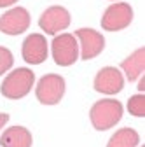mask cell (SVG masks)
<instances>
[{
    "mask_svg": "<svg viewBox=\"0 0 145 147\" xmlns=\"http://www.w3.org/2000/svg\"><path fill=\"white\" fill-rule=\"evenodd\" d=\"M122 103L114 98H101L98 100L91 110H89V119L95 130L98 131H107L114 124H117L122 119Z\"/></svg>",
    "mask_w": 145,
    "mask_h": 147,
    "instance_id": "cell-1",
    "label": "cell"
},
{
    "mask_svg": "<svg viewBox=\"0 0 145 147\" xmlns=\"http://www.w3.org/2000/svg\"><path fill=\"white\" fill-rule=\"evenodd\" d=\"M138 142H140V135L136 130L121 128L110 137L107 147H138Z\"/></svg>",
    "mask_w": 145,
    "mask_h": 147,
    "instance_id": "cell-13",
    "label": "cell"
},
{
    "mask_svg": "<svg viewBox=\"0 0 145 147\" xmlns=\"http://www.w3.org/2000/svg\"><path fill=\"white\" fill-rule=\"evenodd\" d=\"M70 21H72L70 12L65 7H61V5H51L39 18V26L47 35H56L58 32L68 28Z\"/></svg>",
    "mask_w": 145,
    "mask_h": 147,
    "instance_id": "cell-6",
    "label": "cell"
},
{
    "mask_svg": "<svg viewBox=\"0 0 145 147\" xmlns=\"http://www.w3.org/2000/svg\"><path fill=\"white\" fill-rule=\"evenodd\" d=\"M30 12L25 7H14L9 9L0 16V32L5 35H21L30 26Z\"/></svg>",
    "mask_w": 145,
    "mask_h": 147,
    "instance_id": "cell-8",
    "label": "cell"
},
{
    "mask_svg": "<svg viewBox=\"0 0 145 147\" xmlns=\"http://www.w3.org/2000/svg\"><path fill=\"white\" fill-rule=\"evenodd\" d=\"M16 2H17V0H0V9H2V7H11Z\"/></svg>",
    "mask_w": 145,
    "mask_h": 147,
    "instance_id": "cell-17",
    "label": "cell"
},
{
    "mask_svg": "<svg viewBox=\"0 0 145 147\" xmlns=\"http://www.w3.org/2000/svg\"><path fill=\"white\" fill-rule=\"evenodd\" d=\"M74 37L77 39V42H81V53L79 56L86 61V60H93L103 51L105 47V39L103 35L93 28H79L75 30Z\"/></svg>",
    "mask_w": 145,
    "mask_h": 147,
    "instance_id": "cell-7",
    "label": "cell"
},
{
    "mask_svg": "<svg viewBox=\"0 0 145 147\" xmlns=\"http://www.w3.org/2000/svg\"><path fill=\"white\" fill-rule=\"evenodd\" d=\"M52 60L60 67H70L79 60V42L74 33H60L51 42Z\"/></svg>",
    "mask_w": 145,
    "mask_h": 147,
    "instance_id": "cell-3",
    "label": "cell"
},
{
    "mask_svg": "<svg viewBox=\"0 0 145 147\" xmlns=\"http://www.w3.org/2000/svg\"><path fill=\"white\" fill-rule=\"evenodd\" d=\"M138 89L143 93V89H145V79H143V76H142V79L138 81Z\"/></svg>",
    "mask_w": 145,
    "mask_h": 147,
    "instance_id": "cell-18",
    "label": "cell"
},
{
    "mask_svg": "<svg viewBox=\"0 0 145 147\" xmlns=\"http://www.w3.org/2000/svg\"><path fill=\"white\" fill-rule=\"evenodd\" d=\"M93 88H95V91H98L101 95H117L124 88V77L119 68L103 67L96 74Z\"/></svg>",
    "mask_w": 145,
    "mask_h": 147,
    "instance_id": "cell-9",
    "label": "cell"
},
{
    "mask_svg": "<svg viewBox=\"0 0 145 147\" xmlns=\"http://www.w3.org/2000/svg\"><path fill=\"white\" fill-rule=\"evenodd\" d=\"M65 79L58 74H46L40 77L35 88V95L37 100L42 105H56L61 102L65 95Z\"/></svg>",
    "mask_w": 145,
    "mask_h": 147,
    "instance_id": "cell-4",
    "label": "cell"
},
{
    "mask_svg": "<svg viewBox=\"0 0 145 147\" xmlns=\"http://www.w3.org/2000/svg\"><path fill=\"white\" fill-rule=\"evenodd\" d=\"M142 147H145V145H142Z\"/></svg>",
    "mask_w": 145,
    "mask_h": 147,
    "instance_id": "cell-19",
    "label": "cell"
},
{
    "mask_svg": "<svg viewBox=\"0 0 145 147\" xmlns=\"http://www.w3.org/2000/svg\"><path fill=\"white\" fill-rule=\"evenodd\" d=\"M121 68L124 72V76L128 77V81H136L140 76H143L145 70V47H138L131 56L121 61Z\"/></svg>",
    "mask_w": 145,
    "mask_h": 147,
    "instance_id": "cell-12",
    "label": "cell"
},
{
    "mask_svg": "<svg viewBox=\"0 0 145 147\" xmlns=\"http://www.w3.org/2000/svg\"><path fill=\"white\" fill-rule=\"evenodd\" d=\"M23 60L30 65H40L47 60V40L42 33H30L21 46Z\"/></svg>",
    "mask_w": 145,
    "mask_h": 147,
    "instance_id": "cell-10",
    "label": "cell"
},
{
    "mask_svg": "<svg viewBox=\"0 0 145 147\" xmlns=\"http://www.w3.org/2000/svg\"><path fill=\"white\" fill-rule=\"evenodd\" d=\"M2 147H32V133L25 126H11L0 137Z\"/></svg>",
    "mask_w": 145,
    "mask_h": 147,
    "instance_id": "cell-11",
    "label": "cell"
},
{
    "mask_svg": "<svg viewBox=\"0 0 145 147\" xmlns=\"http://www.w3.org/2000/svg\"><path fill=\"white\" fill-rule=\"evenodd\" d=\"M133 21V7L126 2H115L108 5L101 16V28L105 32H119L130 26Z\"/></svg>",
    "mask_w": 145,
    "mask_h": 147,
    "instance_id": "cell-5",
    "label": "cell"
},
{
    "mask_svg": "<svg viewBox=\"0 0 145 147\" xmlns=\"http://www.w3.org/2000/svg\"><path fill=\"white\" fill-rule=\"evenodd\" d=\"M33 84H35V74L32 68H25V67L14 68L4 79L2 86H0V93L9 100H19L30 93Z\"/></svg>",
    "mask_w": 145,
    "mask_h": 147,
    "instance_id": "cell-2",
    "label": "cell"
},
{
    "mask_svg": "<svg viewBox=\"0 0 145 147\" xmlns=\"http://www.w3.org/2000/svg\"><path fill=\"white\" fill-rule=\"evenodd\" d=\"M128 112L135 117H143L145 116V96H143V93L135 95L128 100Z\"/></svg>",
    "mask_w": 145,
    "mask_h": 147,
    "instance_id": "cell-14",
    "label": "cell"
},
{
    "mask_svg": "<svg viewBox=\"0 0 145 147\" xmlns=\"http://www.w3.org/2000/svg\"><path fill=\"white\" fill-rule=\"evenodd\" d=\"M14 65V58H12V53L4 47V46H0V76L2 74H5L9 68H12Z\"/></svg>",
    "mask_w": 145,
    "mask_h": 147,
    "instance_id": "cell-15",
    "label": "cell"
},
{
    "mask_svg": "<svg viewBox=\"0 0 145 147\" xmlns=\"http://www.w3.org/2000/svg\"><path fill=\"white\" fill-rule=\"evenodd\" d=\"M7 121H9V114L2 112V114H0V130H2V126L7 124Z\"/></svg>",
    "mask_w": 145,
    "mask_h": 147,
    "instance_id": "cell-16",
    "label": "cell"
}]
</instances>
